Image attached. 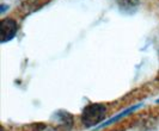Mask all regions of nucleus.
<instances>
[{"label": "nucleus", "mask_w": 159, "mask_h": 131, "mask_svg": "<svg viewBox=\"0 0 159 131\" xmlns=\"http://www.w3.org/2000/svg\"><path fill=\"white\" fill-rule=\"evenodd\" d=\"M105 117V107L102 104H91L84 108L81 120L86 126H93Z\"/></svg>", "instance_id": "obj_1"}, {"label": "nucleus", "mask_w": 159, "mask_h": 131, "mask_svg": "<svg viewBox=\"0 0 159 131\" xmlns=\"http://www.w3.org/2000/svg\"><path fill=\"white\" fill-rule=\"evenodd\" d=\"M1 28V43H5L15 37L17 32V23L11 18H4L0 23Z\"/></svg>", "instance_id": "obj_2"}, {"label": "nucleus", "mask_w": 159, "mask_h": 131, "mask_svg": "<svg viewBox=\"0 0 159 131\" xmlns=\"http://www.w3.org/2000/svg\"><path fill=\"white\" fill-rule=\"evenodd\" d=\"M4 131H5V130H4Z\"/></svg>", "instance_id": "obj_3"}]
</instances>
